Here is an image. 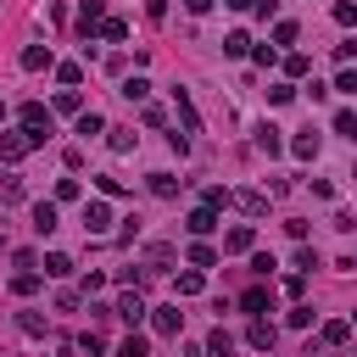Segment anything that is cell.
Returning <instances> with one entry per match:
<instances>
[{
    "label": "cell",
    "instance_id": "8d00e7d4",
    "mask_svg": "<svg viewBox=\"0 0 357 357\" xmlns=\"http://www.w3.org/2000/svg\"><path fill=\"white\" fill-rule=\"evenodd\" d=\"M17 324H22V335H33V340H39V335H45V318H39V312H22V318H17Z\"/></svg>",
    "mask_w": 357,
    "mask_h": 357
},
{
    "label": "cell",
    "instance_id": "1f68e13d",
    "mask_svg": "<svg viewBox=\"0 0 357 357\" xmlns=\"http://www.w3.org/2000/svg\"><path fill=\"white\" fill-rule=\"evenodd\" d=\"M190 262H195V268H218V251H212V245H190Z\"/></svg>",
    "mask_w": 357,
    "mask_h": 357
},
{
    "label": "cell",
    "instance_id": "e575fe53",
    "mask_svg": "<svg viewBox=\"0 0 357 357\" xmlns=\"http://www.w3.org/2000/svg\"><path fill=\"white\" fill-rule=\"evenodd\" d=\"M268 100H273V106H290L296 89H290V84H268Z\"/></svg>",
    "mask_w": 357,
    "mask_h": 357
},
{
    "label": "cell",
    "instance_id": "8992f818",
    "mask_svg": "<svg viewBox=\"0 0 357 357\" xmlns=\"http://www.w3.org/2000/svg\"><path fill=\"white\" fill-rule=\"evenodd\" d=\"M229 201H234L245 218H262V212H268V195H262V190H234Z\"/></svg>",
    "mask_w": 357,
    "mask_h": 357
},
{
    "label": "cell",
    "instance_id": "7a4b0ae2",
    "mask_svg": "<svg viewBox=\"0 0 357 357\" xmlns=\"http://www.w3.org/2000/svg\"><path fill=\"white\" fill-rule=\"evenodd\" d=\"M112 312H117V318H123V324H128V329H134V324H145V318H151V307H145V296H139V290H123V296H117V307H112Z\"/></svg>",
    "mask_w": 357,
    "mask_h": 357
},
{
    "label": "cell",
    "instance_id": "4dcf8cb0",
    "mask_svg": "<svg viewBox=\"0 0 357 357\" xmlns=\"http://www.w3.org/2000/svg\"><path fill=\"white\" fill-rule=\"evenodd\" d=\"M106 134H112V151H134V139H139L134 128H106Z\"/></svg>",
    "mask_w": 357,
    "mask_h": 357
},
{
    "label": "cell",
    "instance_id": "d4e9b609",
    "mask_svg": "<svg viewBox=\"0 0 357 357\" xmlns=\"http://www.w3.org/2000/svg\"><path fill=\"white\" fill-rule=\"evenodd\" d=\"M290 151H296L301 162H312V156H318V134H296V139H290Z\"/></svg>",
    "mask_w": 357,
    "mask_h": 357
},
{
    "label": "cell",
    "instance_id": "d590c367",
    "mask_svg": "<svg viewBox=\"0 0 357 357\" xmlns=\"http://www.w3.org/2000/svg\"><path fill=\"white\" fill-rule=\"evenodd\" d=\"M335 134L351 139V134H357V112H335Z\"/></svg>",
    "mask_w": 357,
    "mask_h": 357
},
{
    "label": "cell",
    "instance_id": "83f0119b",
    "mask_svg": "<svg viewBox=\"0 0 357 357\" xmlns=\"http://www.w3.org/2000/svg\"><path fill=\"white\" fill-rule=\"evenodd\" d=\"M284 73H290V78H307V73H312V61H307L301 50H290V56H284Z\"/></svg>",
    "mask_w": 357,
    "mask_h": 357
},
{
    "label": "cell",
    "instance_id": "e0dca14e",
    "mask_svg": "<svg viewBox=\"0 0 357 357\" xmlns=\"http://www.w3.org/2000/svg\"><path fill=\"white\" fill-rule=\"evenodd\" d=\"M22 67H28V73L50 67V45H28V50H22Z\"/></svg>",
    "mask_w": 357,
    "mask_h": 357
},
{
    "label": "cell",
    "instance_id": "7c38bea8",
    "mask_svg": "<svg viewBox=\"0 0 357 357\" xmlns=\"http://www.w3.org/2000/svg\"><path fill=\"white\" fill-rule=\"evenodd\" d=\"M218 229V206H195L190 212V234H212Z\"/></svg>",
    "mask_w": 357,
    "mask_h": 357
},
{
    "label": "cell",
    "instance_id": "d6a6232c",
    "mask_svg": "<svg viewBox=\"0 0 357 357\" xmlns=\"http://www.w3.org/2000/svg\"><path fill=\"white\" fill-rule=\"evenodd\" d=\"M296 39H301L296 22H279V28H273V45H296Z\"/></svg>",
    "mask_w": 357,
    "mask_h": 357
},
{
    "label": "cell",
    "instance_id": "6da1fadb",
    "mask_svg": "<svg viewBox=\"0 0 357 357\" xmlns=\"http://www.w3.org/2000/svg\"><path fill=\"white\" fill-rule=\"evenodd\" d=\"M22 134H28V145H45V139L56 134V123H50V106L28 100V106H22Z\"/></svg>",
    "mask_w": 357,
    "mask_h": 357
},
{
    "label": "cell",
    "instance_id": "ba28073f",
    "mask_svg": "<svg viewBox=\"0 0 357 357\" xmlns=\"http://www.w3.org/2000/svg\"><path fill=\"white\" fill-rule=\"evenodd\" d=\"M251 245H257V234H251V223H234V229L223 234V251H234V257H240V251H251Z\"/></svg>",
    "mask_w": 357,
    "mask_h": 357
},
{
    "label": "cell",
    "instance_id": "836d02e7",
    "mask_svg": "<svg viewBox=\"0 0 357 357\" xmlns=\"http://www.w3.org/2000/svg\"><path fill=\"white\" fill-rule=\"evenodd\" d=\"M56 78H61V84H67V89H73V84H78V78H84V67H78V61H61V67H56Z\"/></svg>",
    "mask_w": 357,
    "mask_h": 357
},
{
    "label": "cell",
    "instance_id": "5b68a950",
    "mask_svg": "<svg viewBox=\"0 0 357 357\" xmlns=\"http://www.w3.org/2000/svg\"><path fill=\"white\" fill-rule=\"evenodd\" d=\"M100 17H106V0H84V6H78V33H84V39H95Z\"/></svg>",
    "mask_w": 357,
    "mask_h": 357
},
{
    "label": "cell",
    "instance_id": "ac0fdd59",
    "mask_svg": "<svg viewBox=\"0 0 357 357\" xmlns=\"http://www.w3.org/2000/svg\"><path fill=\"white\" fill-rule=\"evenodd\" d=\"M33 229H39V234L56 229V201H39V206H33Z\"/></svg>",
    "mask_w": 357,
    "mask_h": 357
},
{
    "label": "cell",
    "instance_id": "681fc988",
    "mask_svg": "<svg viewBox=\"0 0 357 357\" xmlns=\"http://www.w3.org/2000/svg\"><path fill=\"white\" fill-rule=\"evenodd\" d=\"M0 251H6V234H0Z\"/></svg>",
    "mask_w": 357,
    "mask_h": 357
},
{
    "label": "cell",
    "instance_id": "ee69618b",
    "mask_svg": "<svg viewBox=\"0 0 357 357\" xmlns=\"http://www.w3.org/2000/svg\"><path fill=\"white\" fill-rule=\"evenodd\" d=\"M335 89H340V95H357V73H340V78H335Z\"/></svg>",
    "mask_w": 357,
    "mask_h": 357
},
{
    "label": "cell",
    "instance_id": "3957f363",
    "mask_svg": "<svg viewBox=\"0 0 357 357\" xmlns=\"http://www.w3.org/2000/svg\"><path fill=\"white\" fill-rule=\"evenodd\" d=\"M151 329H156L162 340H178V329H184V312H178V307H151Z\"/></svg>",
    "mask_w": 357,
    "mask_h": 357
},
{
    "label": "cell",
    "instance_id": "7bdbcfd3",
    "mask_svg": "<svg viewBox=\"0 0 357 357\" xmlns=\"http://www.w3.org/2000/svg\"><path fill=\"white\" fill-rule=\"evenodd\" d=\"M145 17H151V22H162V17H167V0H145Z\"/></svg>",
    "mask_w": 357,
    "mask_h": 357
},
{
    "label": "cell",
    "instance_id": "277c9868",
    "mask_svg": "<svg viewBox=\"0 0 357 357\" xmlns=\"http://www.w3.org/2000/svg\"><path fill=\"white\" fill-rule=\"evenodd\" d=\"M84 229H89V234H106V229H112V206H106V201H84Z\"/></svg>",
    "mask_w": 357,
    "mask_h": 357
},
{
    "label": "cell",
    "instance_id": "f5cc1de1",
    "mask_svg": "<svg viewBox=\"0 0 357 357\" xmlns=\"http://www.w3.org/2000/svg\"><path fill=\"white\" fill-rule=\"evenodd\" d=\"M351 178H357V173H351Z\"/></svg>",
    "mask_w": 357,
    "mask_h": 357
},
{
    "label": "cell",
    "instance_id": "9c48e42d",
    "mask_svg": "<svg viewBox=\"0 0 357 357\" xmlns=\"http://www.w3.org/2000/svg\"><path fill=\"white\" fill-rule=\"evenodd\" d=\"M273 324H262V318H251V329H245V346H257V351H273Z\"/></svg>",
    "mask_w": 357,
    "mask_h": 357
},
{
    "label": "cell",
    "instance_id": "d6986e66",
    "mask_svg": "<svg viewBox=\"0 0 357 357\" xmlns=\"http://www.w3.org/2000/svg\"><path fill=\"white\" fill-rule=\"evenodd\" d=\"M145 262H151L145 273H167V262H173V245H151V251H145Z\"/></svg>",
    "mask_w": 357,
    "mask_h": 357
},
{
    "label": "cell",
    "instance_id": "603a6c76",
    "mask_svg": "<svg viewBox=\"0 0 357 357\" xmlns=\"http://www.w3.org/2000/svg\"><path fill=\"white\" fill-rule=\"evenodd\" d=\"M117 95H123V100H145V95H151V84L134 73V78H123V89H117Z\"/></svg>",
    "mask_w": 357,
    "mask_h": 357
},
{
    "label": "cell",
    "instance_id": "484cf974",
    "mask_svg": "<svg viewBox=\"0 0 357 357\" xmlns=\"http://www.w3.org/2000/svg\"><path fill=\"white\" fill-rule=\"evenodd\" d=\"M173 290H178V296H201V268L178 273V279H173Z\"/></svg>",
    "mask_w": 357,
    "mask_h": 357
},
{
    "label": "cell",
    "instance_id": "f35d334b",
    "mask_svg": "<svg viewBox=\"0 0 357 357\" xmlns=\"http://www.w3.org/2000/svg\"><path fill=\"white\" fill-rule=\"evenodd\" d=\"M335 22H340V28H351V22H357V6H351V0H340V6H335Z\"/></svg>",
    "mask_w": 357,
    "mask_h": 357
},
{
    "label": "cell",
    "instance_id": "b9f144b4",
    "mask_svg": "<svg viewBox=\"0 0 357 357\" xmlns=\"http://www.w3.org/2000/svg\"><path fill=\"white\" fill-rule=\"evenodd\" d=\"M312 324V307H290V329H307Z\"/></svg>",
    "mask_w": 357,
    "mask_h": 357
},
{
    "label": "cell",
    "instance_id": "4fadbf2b",
    "mask_svg": "<svg viewBox=\"0 0 357 357\" xmlns=\"http://www.w3.org/2000/svg\"><path fill=\"white\" fill-rule=\"evenodd\" d=\"M151 195H156V201H173V195H178V178H173V173H151Z\"/></svg>",
    "mask_w": 357,
    "mask_h": 357
},
{
    "label": "cell",
    "instance_id": "cb8c5ba5",
    "mask_svg": "<svg viewBox=\"0 0 357 357\" xmlns=\"http://www.w3.org/2000/svg\"><path fill=\"white\" fill-rule=\"evenodd\" d=\"M78 134L89 139V134H106V117L100 112H78Z\"/></svg>",
    "mask_w": 357,
    "mask_h": 357
},
{
    "label": "cell",
    "instance_id": "5bb4252c",
    "mask_svg": "<svg viewBox=\"0 0 357 357\" xmlns=\"http://www.w3.org/2000/svg\"><path fill=\"white\" fill-rule=\"evenodd\" d=\"M240 307H245L251 318H262V312H268V290H262V284H251V290L240 296Z\"/></svg>",
    "mask_w": 357,
    "mask_h": 357
},
{
    "label": "cell",
    "instance_id": "52a82bcc",
    "mask_svg": "<svg viewBox=\"0 0 357 357\" xmlns=\"http://www.w3.org/2000/svg\"><path fill=\"white\" fill-rule=\"evenodd\" d=\"M173 106H178V123H184V134H201V112L190 106V95H184V89H173Z\"/></svg>",
    "mask_w": 357,
    "mask_h": 357
},
{
    "label": "cell",
    "instance_id": "f1b7e54d",
    "mask_svg": "<svg viewBox=\"0 0 357 357\" xmlns=\"http://www.w3.org/2000/svg\"><path fill=\"white\" fill-rule=\"evenodd\" d=\"M11 290H17V296H33V290H39V273H33V268H22V273L11 279Z\"/></svg>",
    "mask_w": 357,
    "mask_h": 357
},
{
    "label": "cell",
    "instance_id": "8fae6325",
    "mask_svg": "<svg viewBox=\"0 0 357 357\" xmlns=\"http://www.w3.org/2000/svg\"><path fill=\"white\" fill-rule=\"evenodd\" d=\"M257 151H262V156H279V151H284V139H279V128H273V123H262V128H257Z\"/></svg>",
    "mask_w": 357,
    "mask_h": 357
},
{
    "label": "cell",
    "instance_id": "ab89813d",
    "mask_svg": "<svg viewBox=\"0 0 357 357\" xmlns=\"http://www.w3.org/2000/svg\"><path fill=\"white\" fill-rule=\"evenodd\" d=\"M56 201H78V178H56Z\"/></svg>",
    "mask_w": 357,
    "mask_h": 357
},
{
    "label": "cell",
    "instance_id": "c3c4849f",
    "mask_svg": "<svg viewBox=\"0 0 357 357\" xmlns=\"http://www.w3.org/2000/svg\"><path fill=\"white\" fill-rule=\"evenodd\" d=\"M223 6H234V11H245V6H251V0H223Z\"/></svg>",
    "mask_w": 357,
    "mask_h": 357
},
{
    "label": "cell",
    "instance_id": "f6af8a7d",
    "mask_svg": "<svg viewBox=\"0 0 357 357\" xmlns=\"http://www.w3.org/2000/svg\"><path fill=\"white\" fill-rule=\"evenodd\" d=\"M251 11H257V17H262V22H268V17H273V11H279V0H251Z\"/></svg>",
    "mask_w": 357,
    "mask_h": 357
},
{
    "label": "cell",
    "instance_id": "60d3db41",
    "mask_svg": "<svg viewBox=\"0 0 357 357\" xmlns=\"http://www.w3.org/2000/svg\"><path fill=\"white\" fill-rule=\"evenodd\" d=\"M201 206H229V190H218V184H212V190L201 195Z\"/></svg>",
    "mask_w": 357,
    "mask_h": 357
},
{
    "label": "cell",
    "instance_id": "30bf717a",
    "mask_svg": "<svg viewBox=\"0 0 357 357\" xmlns=\"http://www.w3.org/2000/svg\"><path fill=\"white\" fill-rule=\"evenodd\" d=\"M33 145H28V134H0V162H22Z\"/></svg>",
    "mask_w": 357,
    "mask_h": 357
},
{
    "label": "cell",
    "instance_id": "f546056e",
    "mask_svg": "<svg viewBox=\"0 0 357 357\" xmlns=\"http://www.w3.org/2000/svg\"><path fill=\"white\" fill-rule=\"evenodd\" d=\"M56 112H84V95H78V89H61V95H56Z\"/></svg>",
    "mask_w": 357,
    "mask_h": 357
},
{
    "label": "cell",
    "instance_id": "7402d4cb",
    "mask_svg": "<svg viewBox=\"0 0 357 357\" xmlns=\"http://www.w3.org/2000/svg\"><path fill=\"white\" fill-rule=\"evenodd\" d=\"M223 56H251V33H240V28H234V33L223 39Z\"/></svg>",
    "mask_w": 357,
    "mask_h": 357
},
{
    "label": "cell",
    "instance_id": "74e56055",
    "mask_svg": "<svg viewBox=\"0 0 357 357\" xmlns=\"http://www.w3.org/2000/svg\"><path fill=\"white\" fill-rule=\"evenodd\" d=\"M0 201H6V206L22 201V178H0Z\"/></svg>",
    "mask_w": 357,
    "mask_h": 357
},
{
    "label": "cell",
    "instance_id": "44dd1931",
    "mask_svg": "<svg viewBox=\"0 0 357 357\" xmlns=\"http://www.w3.org/2000/svg\"><path fill=\"white\" fill-rule=\"evenodd\" d=\"M206 357H234V340H229L223 329H212V335H206Z\"/></svg>",
    "mask_w": 357,
    "mask_h": 357
},
{
    "label": "cell",
    "instance_id": "9a60e30c",
    "mask_svg": "<svg viewBox=\"0 0 357 357\" xmlns=\"http://www.w3.org/2000/svg\"><path fill=\"white\" fill-rule=\"evenodd\" d=\"M318 335H324V346H346V335H351V324H346V318H329V324H324Z\"/></svg>",
    "mask_w": 357,
    "mask_h": 357
},
{
    "label": "cell",
    "instance_id": "7dc6e473",
    "mask_svg": "<svg viewBox=\"0 0 357 357\" xmlns=\"http://www.w3.org/2000/svg\"><path fill=\"white\" fill-rule=\"evenodd\" d=\"M184 11H190V17H206V11H212V0H184Z\"/></svg>",
    "mask_w": 357,
    "mask_h": 357
},
{
    "label": "cell",
    "instance_id": "4316f807",
    "mask_svg": "<svg viewBox=\"0 0 357 357\" xmlns=\"http://www.w3.org/2000/svg\"><path fill=\"white\" fill-rule=\"evenodd\" d=\"M117 357H151V340H145V335H128V340L117 346Z\"/></svg>",
    "mask_w": 357,
    "mask_h": 357
},
{
    "label": "cell",
    "instance_id": "2e32d148",
    "mask_svg": "<svg viewBox=\"0 0 357 357\" xmlns=\"http://www.w3.org/2000/svg\"><path fill=\"white\" fill-rule=\"evenodd\" d=\"M100 39L123 45V39H128V22H123V17H100Z\"/></svg>",
    "mask_w": 357,
    "mask_h": 357
},
{
    "label": "cell",
    "instance_id": "ffe728a7",
    "mask_svg": "<svg viewBox=\"0 0 357 357\" xmlns=\"http://www.w3.org/2000/svg\"><path fill=\"white\" fill-rule=\"evenodd\" d=\"M45 273H50V279H67V273H73V257H67V251H50V257H45Z\"/></svg>",
    "mask_w": 357,
    "mask_h": 357
},
{
    "label": "cell",
    "instance_id": "816d5d0a",
    "mask_svg": "<svg viewBox=\"0 0 357 357\" xmlns=\"http://www.w3.org/2000/svg\"><path fill=\"white\" fill-rule=\"evenodd\" d=\"M351 145H357V134H351Z\"/></svg>",
    "mask_w": 357,
    "mask_h": 357
},
{
    "label": "cell",
    "instance_id": "bcb514c9",
    "mask_svg": "<svg viewBox=\"0 0 357 357\" xmlns=\"http://www.w3.org/2000/svg\"><path fill=\"white\" fill-rule=\"evenodd\" d=\"M335 56H340V61H351V56H357V39H340V45H335Z\"/></svg>",
    "mask_w": 357,
    "mask_h": 357
},
{
    "label": "cell",
    "instance_id": "f907efd6",
    "mask_svg": "<svg viewBox=\"0 0 357 357\" xmlns=\"http://www.w3.org/2000/svg\"><path fill=\"white\" fill-rule=\"evenodd\" d=\"M0 117H6V100H0Z\"/></svg>",
    "mask_w": 357,
    "mask_h": 357
}]
</instances>
